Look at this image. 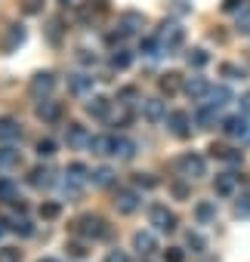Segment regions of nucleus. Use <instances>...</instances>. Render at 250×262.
Here are the masks:
<instances>
[{
	"instance_id": "1",
	"label": "nucleus",
	"mask_w": 250,
	"mask_h": 262,
	"mask_svg": "<svg viewBox=\"0 0 250 262\" xmlns=\"http://www.w3.org/2000/svg\"><path fill=\"white\" fill-rule=\"evenodd\" d=\"M71 231H74L77 237H84V241H99V237H105V234H108V225H105V219H102V216L87 213V216H80V219L71 225Z\"/></svg>"
},
{
	"instance_id": "2",
	"label": "nucleus",
	"mask_w": 250,
	"mask_h": 262,
	"mask_svg": "<svg viewBox=\"0 0 250 262\" xmlns=\"http://www.w3.org/2000/svg\"><path fill=\"white\" fill-rule=\"evenodd\" d=\"M222 133L232 136V139H238L241 145H250V117L244 111L235 114V117H225L222 120Z\"/></svg>"
},
{
	"instance_id": "3",
	"label": "nucleus",
	"mask_w": 250,
	"mask_h": 262,
	"mask_svg": "<svg viewBox=\"0 0 250 262\" xmlns=\"http://www.w3.org/2000/svg\"><path fill=\"white\" fill-rule=\"evenodd\" d=\"M176 167H179V173L192 182V179H201V176H207V161L201 158V155H195V151H189V155H182L179 161H176Z\"/></svg>"
},
{
	"instance_id": "4",
	"label": "nucleus",
	"mask_w": 250,
	"mask_h": 262,
	"mask_svg": "<svg viewBox=\"0 0 250 262\" xmlns=\"http://www.w3.org/2000/svg\"><path fill=\"white\" fill-rule=\"evenodd\" d=\"M158 37H161V43L173 53V50H179L182 43H185V28L179 25V22H173V19H167L164 25H161V31H158Z\"/></svg>"
},
{
	"instance_id": "5",
	"label": "nucleus",
	"mask_w": 250,
	"mask_h": 262,
	"mask_svg": "<svg viewBox=\"0 0 250 262\" xmlns=\"http://www.w3.org/2000/svg\"><path fill=\"white\" fill-rule=\"evenodd\" d=\"M149 222H152L158 231H164V234L176 231V213L167 210L164 204H152V210H149Z\"/></svg>"
},
{
	"instance_id": "6",
	"label": "nucleus",
	"mask_w": 250,
	"mask_h": 262,
	"mask_svg": "<svg viewBox=\"0 0 250 262\" xmlns=\"http://www.w3.org/2000/svg\"><path fill=\"white\" fill-rule=\"evenodd\" d=\"M114 207H117V213H136L139 207H142V194L136 191V188H120L117 194H114Z\"/></svg>"
},
{
	"instance_id": "7",
	"label": "nucleus",
	"mask_w": 250,
	"mask_h": 262,
	"mask_svg": "<svg viewBox=\"0 0 250 262\" xmlns=\"http://www.w3.org/2000/svg\"><path fill=\"white\" fill-rule=\"evenodd\" d=\"M53 86H56V77H53L50 71H37V74L31 77V83H28V93H31L34 99H47V96L53 93Z\"/></svg>"
},
{
	"instance_id": "8",
	"label": "nucleus",
	"mask_w": 250,
	"mask_h": 262,
	"mask_svg": "<svg viewBox=\"0 0 250 262\" xmlns=\"http://www.w3.org/2000/svg\"><path fill=\"white\" fill-rule=\"evenodd\" d=\"M167 129H170L173 136L185 139L192 133V117H189V111H170L167 114Z\"/></svg>"
},
{
	"instance_id": "9",
	"label": "nucleus",
	"mask_w": 250,
	"mask_h": 262,
	"mask_svg": "<svg viewBox=\"0 0 250 262\" xmlns=\"http://www.w3.org/2000/svg\"><path fill=\"white\" fill-rule=\"evenodd\" d=\"M117 28H120V34H123V37L139 34V28H145V16H142V13H136V10H130V13H120V19H117Z\"/></svg>"
},
{
	"instance_id": "10",
	"label": "nucleus",
	"mask_w": 250,
	"mask_h": 262,
	"mask_svg": "<svg viewBox=\"0 0 250 262\" xmlns=\"http://www.w3.org/2000/svg\"><path fill=\"white\" fill-rule=\"evenodd\" d=\"M142 117L149 120V123H161V120H167V102L164 99H142Z\"/></svg>"
},
{
	"instance_id": "11",
	"label": "nucleus",
	"mask_w": 250,
	"mask_h": 262,
	"mask_svg": "<svg viewBox=\"0 0 250 262\" xmlns=\"http://www.w3.org/2000/svg\"><path fill=\"white\" fill-rule=\"evenodd\" d=\"M28 40V31H25V25H19V22H13V25H7V37H4V53H16L22 43Z\"/></svg>"
},
{
	"instance_id": "12",
	"label": "nucleus",
	"mask_w": 250,
	"mask_h": 262,
	"mask_svg": "<svg viewBox=\"0 0 250 262\" xmlns=\"http://www.w3.org/2000/svg\"><path fill=\"white\" fill-rule=\"evenodd\" d=\"M68 93H71V96H90V93H93V77H90L87 71L68 74Z\"/></svg>"
},
{
	"instance_id": "13",
	"label": "nucleus",
	"mask_w": 250,
	"mask_h": 262,
	"mask_svg": "<svg viewBox=\"0 0 250 262\" xmlns=\"http://www.w3.org/2000/svg\"><path fill=\"white\" fill-rule=\"evenodd\" d=\"M182 93L189 96V99H207V93H210V83H207V77H201V74H192L185 83H182Z\"/></svg>"
},
{
	"instance_id": "14",
	"label": "nucleus",
	"mask_w": 250,
	"mask_h": 262,
	"mask_svg": "<svg viewBox=\"0 0 250 262\" xmlns=\"http://www.w3.org/2000/svg\"><path fill=\"white\" fill-rule=\"evenodd\" d=\"M53 176H56V173H53L50 167L37 164V167H34L31 173H28V185H31V188H53V182H56Z\"/></svg>"
},
{
	"instance_id": "15",
	"label": "nucleus",
	"mask_w": 250,
	"mask_h": 262,
	"mask_svg": "<svg viewBox=\"0 0 250 262\" xmlns=\"http://www.w3.org/2000/svg\"><path fill=\"white\" fill-rule=\"evenodd\" d=\"M65 142H68L71 148H87V145H90V133H87L80 123H68V126H65Z\"/></svg>"
},
{
	"instance_id": "16",
	"label": "nucleus",
	"mask_w": 250,
	"mask_h": 262,
	"mask_svg": "<svg viewBox=\"0 0 250 262\" xmlns=\"http://www.w3.org/2000/svg\"><path fill=\"white\" fill-rule=\"evenodd\" d=\"M133 250H136L139 256H152V253L158 250L155 234H152V231H136V234H133Z\"/></svg>"
},
{
	"instance_id": "17",
	"label": "nucleus",
	"mask_w": 250,
	"mask_h": 262,
	"mask_svg": "<svg viewBox=\"0 0 250 262\" xmlns=\"http://www.w3.org/2000/svg\"><path fill=\"white\" fill-rule=\"evenodd\" d=\"M139 53H142L145 59H161V56H170V50L161 43V37H145V40L139 43Z\"/></svg>"
},
{
	"instance_id": "18",
	"label": "nucleus",
	"mask_w": 250,
	"mask_h": 262,
	"mask_svg": "<svg viewBox=\"0 0 250 262\" xmlns=\"http://www.w3.org/2000/svg\"><path fill=\"white\" fill-rule=\"evenodd\" d=\"M235 188H238V176H235V173H219L216 182H213V191H216L219 198H232Z\"/></svg>"
},
{
	"instance_id": "19",
	"label": "nucleus",
	"mask_w": 250,
	"mask_h": 262,
	"mask_svg": "<svg viewBox=\"0 0 250 262\" xmlns=\"http://www.w3.org/2000/svg\"><path fill=\"white\" fill-rule=\"evenodd\" d=\"M22 136V126L16 117H0V142H16Z\"/></svg>"
},
{
	"instance_id": "20",
	"label": "nucleus",
	"mask_w": 250,
	"mask_h": 262,
	"mask_svg": "<svg viewBox=\"0 0 250 262\" xmlns=\"http://www.w3.org/2000/svg\"><path fill=\"white\" fill-rule=\"evenodd\" d=\"M87 114L96 117V120H105V117L111 114V102H108L105 96H93V99L87 102Z\"/></svg>"
},
{
	"instance_id": "21",
	"label": "nucleus",
	"mask_w": 250,
	"mask_h": 262,
	"mask_svg": "<svg viewBox=\"0 0 250 262\" xmlns=\"http://www.w3.org/2000/svg\"><path fill=\"white\" fill-rule=\"evenodd\" d=\"M37 117H40V120H47V123H53V120H59V117H62V105H59V102H53V99L47 96V99H40V105H37Z\"/></svg>"
},
{
	"instance_id": "22",
	"label": "nucleus",
	"mask_w": 250,
	"mask_h": 262,
	"mask_svg": "<svg viewBox=\"0 0 250 262\" xmlns=\"http://www.w3.org/2000/svg\"><path fill=\"white\" fill-rule=\"evenodd\" d=\"M232 102V90L228 86H210V93H207V105H213V108H225Z\"/></svg>"
},
{
	"instance_id": "23",
	"label": "nucleus",
	"mask_w": 250,
	"mask_h": 262,
	"mask_svg": "<svg viewBox=\"0 0 250 262\" xmlns=\"http://www.w3.org/2000/svg\"><path fill=\"white\" fill-rule=\"evenodd\" d=\"M19 164H22L19 148H13V142H4V148H0V167H4V170H13V167H19Z\"/></svg>"
},
{
	"instance_id": "24",
	"label": "nucleus",
	"mask_w": 250,
	"mask_h": 262,
	"mask_svg": "<svg viewBox=\"0 0 250 262\" xmlns=\"http://www.w3.org/2000/svg\"><path fill=\"white\" fill-rule=\"evenodd\" d=\"M216 114H219V108H213V105H207V102H204V105L195 111V123H198V126H204V129H210V126L216 123Z\"/></svg>"
},
{
	"instance_id": "25",
	"label": "nucleus",
	"mask_w": 250,
	"mask_h": 262,
	"mask_svg": "<svg viewBox=\"0 0 250 262\" xmlns=\"http://www.w3.org/2000/svg\"><path fill=\"white\" fill-rule=\"evenodd\" d=\"M87 148L93 155H114V136H90Z\"/></svg>"
},
{
	"instance_id": "26",
	"label": "nucleus",
	"mask_w": 250,
	"mask_h": 262,
	"mask_svg": "<svg viewBox=\"0 0 250 262\" xmlns=\"http://www.w3.org/2000/svg\"><path fill=\"white\" fill-rule=\"evenodd\" d=\"M0 201L4 204H16L19 201V185L7 176H0Z\"/></svg>"
},
{
	"instance_id": "27",
	"label": "nucleus",
	"mask_w": 250,
	"mask_h": 262,
	"mask_svg": "<svg viewBox=\"0 0 250 262\" xmlns=\"http://www.w3.org/2000/svg\"><path fill=\"white\" fill-rule=\"evenodd\" d=\"M90 182H93L96 188H108V185L114 182V170H111V167H99V170L90 173Z\"/></svg>"
},
{
	"instance_id": "28",
	"label": "nucleus",
	"mask_w": 250,
	"mask_h": 262,
	"mask_svg": "<svg viewBox=\"0 0 250 262\" xmlns=\"http://www.w3.org/2000/svg\"><path fill=\"white\" fill-rule=\"evenodd\" d=\"M195 219H198L201 225L213 222V219H216V204H213V201H201V204L195 207Z\"/></svg>"
},
{
	"instance_id": "29",
	"label": "nucleus",
	"mask_w": 250,
	"mask_h": 262,
	"mask_svg": "<svg viewBox=\"0 0 250 262\" xmlns=\"http://www.w3.org/2000/svg\"><path fill=\"white\" fill-rule=\"evenodd\" d=\"M130 65H133V53L130 50H114L111 53V68L114 71H127Z\"/></svg>"
},
{
	"instance_id": "30",
	"label": "nucleus",
	"mask_w": 250,
	"mask_h": 262,
	"mask_svg": "<svg viewBox=\"0 0 250 262\" xmlns=\"http://www.w3.org/2000/svg\"><path fill=\"white\" fill-rule=\"evenodd\" d=\"M114 155L120 161H133L136 158V142H130V139H114Z\"/></svg>"
},
{
	"instance_id": "31",
	"label": "nucleus",
	"mask_w": 250,
	"mask_h": 262,
	"mask_svg": "<svg viewBox=\"0 0 250 262\" xmlns=\"http://www.w3.org/2000/svg\"><path fill=\"white\" fill-rule=\"evenodd\" d=\"M10 231H16V234H22V237H31V234H34V225H31L25 216H16L13 225H10Z\"/></svg>"
},
{
	"instance_id": "32",
	"label": "nucleus",
	"mask_w": 250,
	"mask_h": 262,
	"mask_svg": "<svg viewBox=\"0 0 250 262\" xmlns=\"http://www.w3.org/2000/svg\"><path fill=\"white\" fill-rule=\"evenodd\" d=\"M185 62H189L192 68H204V65L210 62V56H207V50H189V56H185Z\"/></svg>"
},
{
	"instance_id": "33",
	"label": "nucleus",
	"mask_w": 250,
	"mask_h": 262,
	"mask_svg": "<svg viewBox=\"0 0 250 262\" xmlns=\"http://www.w3.org/2000/svg\"><path fill=\"white\" fill-rule=\"evenodd\" d=\"M161 90H164L167 96H173V93L179 90V74H176V71H170V74H164V77H161Z\"/></svg>"
},
{
	"instance_id": "34",
	"label": "nucleus",
	"mask_w": 250,
	"mask_h": 262,
	"mask_svg": "<svg viewBox=\"0 0 250 262\" xmlns=\"http://www.w3.org/2000/svg\"><path fill=\"white\" fill-rule=\"evenodd\" d=\"M62 194H65V198H80V179L65 176V179H62Z\"/></svg>"
},
{
	"instance_id": "35",
	"label": "nucleus",
	"mask_w": 250,
	"mask_h": 262,
	"mask_svg": "<svg viewBox=\"0 0 250 262\" xmlns=\"http://www.w3.org/2000/svg\"><path fill=\"white\" fill-rule=\"evenodd\" d=\"M235 216L238 219H250V194H241L235 201Z\"/></svg>"
},
{
	"instance_id": "36",
	"label": "nucleus",
	"mask_w": 250,
	"mask_h": 262,
	"mask_svg": "<svg viewBox=\"0 0 250 262\" xmlns=\"http://www.w3.org/2000/svg\"><path fill=\"white\" fill-rule=\"evenodd\" d=\"M185 244L192 247V253H204V247H207V241H204L198 231H189V234H185Z\"/></svg>"
},
{
	"instance_id": "37",
	"label": "nucleus",
	"mask_w": 250,
	"mask_h": 262,
	"mask_svg": "<svg viewBox=\"0 0 250 262\" xmlns=\"http://www.w3.org/2000/svg\"><path fill=\"white\" fill-rule=\"evenodd\" d=\"M0 262H22V250L19 247H0Z\"/></svg>"
},
{
	"instance_id": "38",
	"label": "nucleus",
	"mask_w": 250,
	"mask_h": 262,
	"mask_svg": "<svg viewBox=\"0 0 250 262\" xmlns=\"http://www.w3.org/2000/svg\"><path fill=\"white\" fill-rule=\"evenodd\" d=\"M65 176H71V179H90V170L84 167V164H68V170H65Z\"/></svg>"
},
{
	"instance_id": "39",
	"label": "nucleus",
	"mask_w": 250,
	"mask_h": 262,
	"mask_svg": "<svg viewBox=\"0 0 250 262\" xmlns=\"http://www.w3.org/2000/svg\"><path fill=\"white\" fill-rule=\"evenodd\" d=\"M59 213H62V204H59V201H47V204L40 207V216H44V219H56Z\"/></svg>"
},
{
	"instance_id": "40",
	"label": "nucleus",
	"mask_w": 250,
	"mask_h": 262,
	"mask_svg": "<svg viewBox=\"0 0 250 262\" xmlns=\"http://www.w3.org/2000/svg\"><path fill=\"white\" fill-rule=\"evenodd\" d=\"M133 185H136V188H155V185H158V179H155V176H149V173H136V176H133Z\"/></svg>"
},
{
	"instance_id": "41",
	"label": "nucleus",
	"mask_w": 250,
	"mask_h": 262,
	"mask_svg": "<svg viewBox=\"0 0 250 262\" xmlns=\"http://www.w3.org/2000/svg\"><path fill=\"white\" fill-rule=\"evenodd\" d=\"M37 155H40V158H53V155H56V142H53V139H40V142H37Z\"/></svg>"
},
{
	"instance_id": "42",
	"label": "nucleus",
	"mask_w": 250,
	"mask_h": 262,
	"mask_svg": "<svg viewBox=\"0 0 250 262\" xmlns=\"http://www.w3.org/2000/svg\"><path fill=\"white\" fill-rule=\"evenodd\" d=\"M170 13H173V16H189V13H192V4H189V0H173V4H170Z\"/></svg>"
},
{
	"instance_id": "43",
	"label": "nucleus",
	"mask_w": 250,
	"mask_h": 262,
	"mask_svg": "<svg viewBox=\"0 0 250 262\" xmlns=\"http://www.w3.org/2000/svg\"><path fill=\"white\" fill-rule=\"evenodd\" d=\"M22 10L28 16H37V13H44V0H22Z\"/></svg>"
},
{
	"instance_id": "44",
	"label": "nucleus",
	"mask_w": 250,
	"mask_h": 262,
	"mask_svg": "<svg viewBox=\"0 0 250 262\" xmlns=\"http://www.w3.org/2000/svg\"><path fill=\"white\" fill-rule=\"evenodd\" d=\"M170 191H173V198H179V201H189V194H192V188H189V185H182V182H173V185H170Z\"/></svg>"
},
{
	"instance_id": "45",
	"label": "nucleus",
	"mask_w": 250,
	"mask_h": 262,
	"mask_svg": "<svg viewBox=\"0 0 250 262\" xmlns=\"http://www.w3.org/2000/svg\"><path fill=\"white\" fill-rule=\"evenodd\" d=\"M164 259H167V262H185V253H182L179 247H167V250H164Z\"/></svg>"
},
{
	"instance_id": "46",
	"label": "nucleus",
	"mask_w": 250,
	"mask_h": 262,
	"mask_svg": "<svg viewBox=\"0 0 250 262\" xmlns=\"http://www.w3.org/2000/svg\"><path fill=\"white\" fill-rule=\"evenodd\" d=\"M59 40H62V22L53 19L50 22V43H59Z\"/></svg>"
},
{
	"instance_id": "47",
	"label": "nucleus",
	"mask_w": 250,
	"mask_h": 262,
	"mask_svg": "<svg viewBox=\"0 0 250 262\" xmlns=\"http://www.w3.org/2000/svg\"><path fill=\"white\" fill-rule=\"evenodd\" d=\"M222 74L232 77V80H241V77H244V68H238V65H222Z\"/></svg>"
},
{
	"instance_id": "48",
	"label": "nucleus",
	"mask_w": 250,
	"mask_h": 262,
	"mask_svg": "<svg viewBox=\"0 0 250 262\" xmlns=\"http://www.w3.org/2000/svg\"><path fill=\"white\" fill-rule=\"evenodd\" d=\"M238 31L250 34V10H241V16H238Z\"/></svg>"
},
{
	"instance_id": "49",
	"label": "nucleus",
	"mask_w": 250,
	"mask_h": 262,
	"mask_svg": "<svg viewBox=\"0 0 250 262\" xmlns=\"http://www.w3.org/2000/svg\"><path fill=\"white\" fill-rule=\"evenodd\" d=\"M105 262H130V256L123 253V250H111V253L105 256Z\"/></svg>"
},
{
	"instance_id": "50",
	"label": "nucleus",
	"mask_w": 250,
	"mask_h": 262,
	"mask_svg": "<svg viewBox=\"0 0 250 262\" xmlns=\"http://www.w3.org/2000/svg\"><path fill=\"white\" fill-rule=\"evenodd\" d=\"M130 99H136V90L133 86H127V90L117 93V102H123V105H130Z\"/></svg>"
},
{
	"instance_id": "51",
	"label": "nucleus",
	"mask_w": 250,
	"mask_h": 262,
	"mask_svg": "<svg viewBox=\"0 0 250 262\" xmlns=\"http://www.w3.org/2000/svg\"><path fill=\"white\" fill-rule=\"evenodd\" d=\"M68 253H71L74 259H84V256H87V247H84V244H68Z\"/></svg>"
},
{
	"instance_id": "52",
	"label": "nucleus",
	"mask_w": 250,
	"mask_h": 262,
	"mask_svg": "<svg viewBox=\"0 0 250 262\" xmlns=\"http://www.w3.org/2000/svg\"><path fill=\"white\" fill-rule=\"evenodd\" d=\"M77 59H80L84 65H96V62H99V59H96V53H90V50H80V56H77Z\"/></svg>"
},
{
	"instance_id": "53",
	"label": "nucleus",
	"mask_w": 250,
	"mask_h": 262,
	"mask_svg": "<svg viewBox=\"0 0 250 262\" xmlns=\"http://www.w3.org/2000/svg\"><path fill=\"white\" fill-rule=\"evenodd\" d=\"M241 4H244V0H225V4H222V10H225V13H235Z\"/></svg>"
},
{
	"instance_id": "54",
	"label": "nucleus",
	"mask_w": 250,
	"mask_h": 262,
	"mask_svg": "<svg viewBox=\"0 0 250 262\" xmlns=\"http://www.w3.org/2000/svg\"><path fill=\"white\" fill-rule=\"evenodd\" d=\"M241 111H244V114H250V93H244V96H241Z\"/></svg>"
},
{
	"instance_id": "55",
	"label": "nucleus",
	"mask_w": 250,
	"mask_h": 262,
	"mask_svg": "<svg viewBox=\"0 0 250 262\" xmlns=\"http://www.w3.org/2000/svg\"><path fill=\"white\" fill-rule=\"evenodd\" d=\"M4 234H7V222H4V219H0V237H4Z\"/></svg>"
},
{
	"instance_id": "56",
	"label": "nucleus",
	"mask_w": 250,
	"mask_h": 262,
	"mask_svg": "<svg viewBox=\"0 0 250 262\" xmlns=\"http://www.w3.org/2000/svg\"><path fill=\"white\" fill-rule=\"evenodd\" d=\"M37 262H59V259H37Z\"/></svg>"
},
{
	"instance_id": "57",
	"label": "nucleus",
	"mask_w": 250,
	"mask_h": 262,
	"mask_svg": "<svg viewBox=\"0 0 250 262\" xmlns=\"http://www.w3.org/2000/svg\"><path fill=\"white\" fill-rule=\"evenodd\" d=\"M59 4H62V7H68V4H71V0H59Z\"/></svg>"
}]
</instances>
